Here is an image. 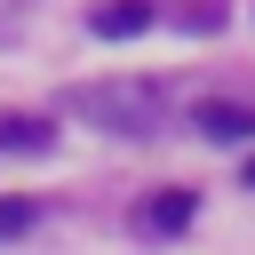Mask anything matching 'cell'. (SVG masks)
Masks as SVG:
<instances>
[{"label":"cell","mask_w":255,"mask_h":255,"mask_svg":"<svg viewBox=\"0 0 255 255\" xmlns=\"http://www.w3.org/2000/svg\"><path fill=\"white\" fill-rule=\"evenodd\" d=\"M159 88L151 80H80V88H64V112L72 120H96V128H112V135H151L159 128Z\"/></svg>","instance_id":"1"},{"label":"cell","mask_w":255,"mask_h":255,"mask_svg":"<svg viewBox=\"0 0 255 255\" xmlns=\"http://www.w3.org/2000/svg\"><path fill=\"white\" fill-rule=\"evenodd\" d=\"M151 16H159L151 0H104V8L88 16V32H96V40H135V32L151 24Z\"/></svg>","instance_id":"2"},{"label":"cell","mask_w":255,"mask_h":255,"mask_svg":"<svg viewBox=\"0 0 255 255\" xmlns=\"http://www.w3.org/2000/svg\"><path fill=\"white\" fill-rule=\"evenodd\" d=\"M191 128L215 135V143H247V135H255V112H247V104H191Z\"/></svg>","instance_id":"3"},{"label":"cell","mask_w":255,"mask_h":255,"mask_svg":"<svg viewBox=\"0 0 255 255\" xmlns=\"http://www.w3.org/2000/svg\"><path fill=\"white\" fill-rule=\"evenodd\" d=\"M56 135H48V120H32V112H0V151H48Z\"/></svg>","instance_id":"4"},{"label":"cell","mask_w":255,"mask_h":255,"mask_svg":"<svg viewBox=\"0 0 255 255\" xmlns=\"http://www.w3.org/2000/svg\"><path fill=\"white\" fill-rule=\"evenodd\" d=\"M191 223V191H151L143 199V231H183Z\"/></svg>","instance_id":"5"},{"label":"cell","mask_w":255,"mask_h":255,"mask_svg":"<svg viewBox=\"0 0 255 255\" xmlns=\"http://www.w3.org/2000/svg\"><path fill=\"white\" fill-rule=\"evenodd\" d=\"M24 223H32V207H24V199H0V239H8V231H24Z\"/></svg>","instance_id":"6"},{"label":"cell","mask_w":255,"mask_h":255,"mask_svg":"<svg viewBox=\"0 0 255 255\" xmlns=\"http://www.w3.org/2000/svg\"><path fill=\"white\" fill-rule=\"evenodd\" d=\"M24 8H32V0H0V32H8V24H24Z\"/></svg>","instance_id":"7"}]
</instances>
